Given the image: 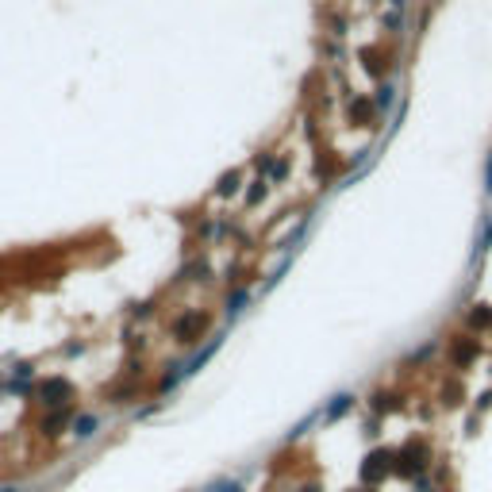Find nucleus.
<instances>
[{
    "label": "nucleus",
    "mask_w": 492,
    "mask_h": 492,
    "mask_svg": "<svg viewBox=\"0 0 492 492\" xmlns=\"http://www.w3.org/2000/svg\"><path fill=\"white\" fill-rule=\"evenodd\" d=\"M388 473H393V454L388 450H373L362 462V481H369V484H381Z\"/></svg>",
    "instance_id": "f03ea898"
},
{
    "label": "nucleus",
    "mask_w": 492,
    "mask_h": 492,
    "mask_svg": "<svg viewBox=\"0 0 492 492\" xmlns=\"http://www.w3.org/2000/svg\"><path fill=\"white\" fill-rule=\"evenodd\" d=\"M427 458H431V450H427L423 443H408V446H400V454H396L393 473H400V477H415V473H423Z\"/></svg>",
    "instance_id": "f257e3e1"
},
{
    "label": "nucleus",
    "mask_w": 492,
    "mask_h": 492,
    "mask_svg": "<svg viewBox=\"0 0 492 492\" xmlns=\"http://www.w3.org/2000/svg\"><path fill=\"white\" fill-rule=\"evenodd\" d=\"M0 492H16V489H12V484H0Z\"/></svg>",
    "instance_id": "9b49d317"
},
{
    "label": "nucleus",
    "mask_w": 492,
    "mask_h": 492,
    "mask_svg": "<svg viewBox=\"0 0 492 492\" xmlns=\"http://www.w3.org/2000/svg\"><path fill=\"white\" fill-rule=\"evenodd\" d=\"M212 492H242V484L239 481H220V484H212Z\"/></svg>",
    "instance_id": "1a4fd4ad"
},
{
    "label": "nucleus",
    "mask_w": 492,
    "mask_h": 492,
    "mask_svg": "<svg viewBox=\"0 0 492 492\" xmlns=\"http://www.w3.org/2000/svg\"><path fill=\"white\" fill-rule=\"evenodd\" d=\"M350 412V396H335V404L327 408V419H338V415Z\"/></svg>",
    "instance_id": "0eeeda50"
},
{
    "label": "nucleus",
    "mask_w": 492,
    "mask_h": 492,
    "mask_svg": "<svg viewBox=\"0 0 492 492\" xmlns=\"http://www.w3.org/2000/svg\"><path fill=\"white\" fill-rule=\"evenodd\" d=\"M300 492H323V489H319V484H304Z\"/></svg>",
    "instance_id": "9d476101"
},
{
    "label": "nucleus",
    "mask_w": 492,
    "mask_h": 492,
    "mask_svg": "<svg viewBox=\"0 0 492 492\" xmlns=\"http://www.w3.org/2000/svg\"><path fill=\"white\" fill-rule=\"evenodd\" d=\"M39 396H43V404L47 408H62L73 396V388H69V381H62V377H50L47 385L39 388Z\"/></svg>",
    "instance_id": "7ed1b4c3"
},
{
    "label": "nucleus",
    "mask_w": 492,
    "mask_h": 492,
    "mask_svg": "<svg viewBox=\"0 0 492 492\" xmlns=\"http://www.w3.org/2000/svg\"><path fill=\"white\" fill-rule=\"evenodd\" d=\"M66 419H69V412L62 408V412H54L47 423H43V431H47V434H58V427H66Z\"/></svg>",
    "instance_id": "423d86ee"
},
{
    "label": "nucleus",
    "mask_w": 492,
    "mask_h": 492,
    "mask_svg": "<svg viewBox=\"0 0 492 492\" xmlns=\"http://www.w3.org/2000/svg\"><path fill=\"white\" fill-rule=\"evenodd\" d=\"M473 354H477V347H473V342H465V347H458V350H454V362H469Z\"/></svg>",
    "instance_id": "6e6552de"
},
{
    "label": "nucleus",
    "mask_w": 492,
    "mask_h": 492,
    "mask_svg": "<svg viewBox=\"0 0 492 492\" xmlns=\"http://www.w3.org/2000/svg\"><path fill=\"white\" fill-rule=\"evenodd\" d=\"M204 323H208L204 316H189V319H181V323H177V338H181V342H196V335L204 331Z\"/></svg>",
    "instance_id": "20e7f679"
},
{
    "label": "nucleus",
    "mask_w": 492,
    "mask_h": 492,
    "mask_svg": "<svg viewBox=\"0 0 492 492\" xmlns=\"http://www.w3.org/2000/svg\"><path fill=\"white\" fill-rule=\"evenodd\" d=\"M97 427H100L97 415H81V419H73V434H78V438H89Z\"/></svg>",
    "instance_id": "39448f33"
}]
</instances>
